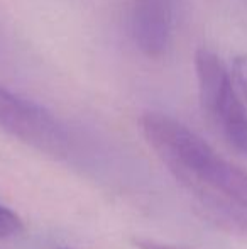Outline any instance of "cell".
Segmentation results:
<instances>
[{"instance_id": "1", "label": "cell", "mask_w": 247, "mask_h": 249, "mask_svg": "<svg viewBox=\"0 0 247 249\" xmlns=\"http://www.w3.org/2000/svg\"><path fill=\"white\" fill-rule=\"evenodd\" d=\"M141 129L149 148L193 197L203 217L225 231L247 234L246 170L171 115L146 112Z\"/></svg>"}, {"instance_id": "2", "label": "cell", "mask_w": 247, "mask_h": 249, "mask_svg": "<svg viewBox=\"0 0 247 249\" xmlns=\"http://www.w3.org/2000/svg\"><path fill=\"white\" fill-rule=\"evenodd\" d=\"M198 97L208 121L231 148L247 154V108L217 53L200 48L195 54Z\"/></svg>"}, {"instance_id": "3", "label": "cell", "mask_w": 247, "mask_h": 249, "mask_svg": "<svg viewBox=\"0 0 247 249\" xmlns=\"http://www.w3.org/2000/svg\"><path fill=\"white\" fill-rule=\"evenodd\" d=\"M0 131L53 158L69 153V136L51 112L0 85Z\"/></svg>"}, {"instance_id": "4", "label": "cell", "mask_w": 247, "mask_h": 249, "mask_svg": "<svg viewBox=\"0 0 247 249\" xmlns=\"http://www.w3.org/2000/svg\"><path fill=\"white\" fill-rule=\"evenodd\" d=\"M129 33L135 48L148 58H161L169 48L173 10L169 0H137L129 17Z\"/></svg>"}, {"instance_id": "5", "label": "cell", "mask_w": 247, "mask_h": 249, "mask_svg": "<svg viewBox=\"0 0 247 249\" xmlns=\"http://www.w3.org/2000/svg\"><path fill=\"white\" fill-rule=\"evenodd\" d=\"M24 231V222L16 212L0 203V239L19 236Z\"/></svg>"}, {"instance_id": "6", "label": "cell", "mask_w": 247, "mask_h": 249, "mask_svg": "<svg viewBox=\"0 0 247 249\" xmlns=\"http://www.w3.org/2000/svg\"><path fill=\"white\" fill-rule=\"evenodd\" d=\"M234 78L241 92L247 99V54H239L234 58Z\"/></svg>"}, {"instance_id": "7", "label": "cell", "mask_w": 247, "mask_h": 249, "mask_svg": "<svg viewBox=\"0 0 247 249\" xmlns=\"http://www.w3.org/2000/svg\"><path fill=\"white\" fill-rule=\"evenodd\" d=\"M132 244L135 249H193L188 246H180V244L161 243V241L149 239V237H132Z\"/></svg>"}]
</instances>
